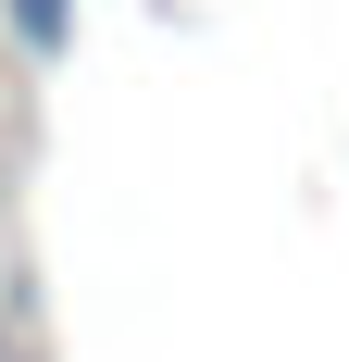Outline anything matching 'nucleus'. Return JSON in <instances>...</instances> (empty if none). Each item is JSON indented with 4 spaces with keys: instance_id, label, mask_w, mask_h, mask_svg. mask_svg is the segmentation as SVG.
<instances>
[{
    "instance_id": "f257e3e1",
    "label": "nucleus",
    "mask_w": 349,
    "mask_h": 362,
    "mask_svg": "<svg viewBox=\"0 0 349 362\" xmlns=\"http://www.w3.org/2000/svg\"><path fill=\"white\" fill-rule=\"evenodd\" d=\"M0 25H13L25 63H63V50H75V0H0Z\"/></svg>"
}]
</instances>
